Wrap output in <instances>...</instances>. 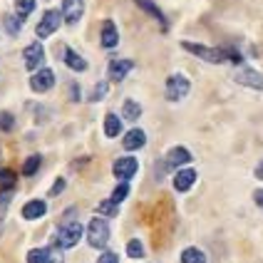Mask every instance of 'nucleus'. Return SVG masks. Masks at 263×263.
<instances>
[{
    "instance_id": "nucleus-28",
    "label": "nucleus",
    "mask_w": 263,
    "mask_h": 263,
    "mask_svg": "<svg viewBox=\"0 0 263 263\" xmlns=\"http://www.w3.org/2000/svg\"><path fill=\"white\" fill-rule=\"evenodd\" d=\"M97 211L100 214H104V216H117V204L109 199V201H102V204L97 206Z\"/></svg>"
},
{
    "instance_id": "nucleus-18",
    "label": "nucleus",
    "mask_w": 263,
    "mask_h": 263,
    "mask_svg": "<svg viewBox=\"0 0 263 263\" xmlns=\"http://www.w3.org/2000/svg\"><path fill=\"white\" fill-rule=\"evenodd\" d=\"M65 62H67V67L74 70V72H85V70H87V60H82L74 50H65Z\"/></svg>"
},
{
    "instance_id": "nucleus-23",
    "label": "nucleus",
    "mask_w": 263,
    "mask_h": 263,
    "mask_svg": "<svg viewBox=\"0 0 263 263\" xmlns=\"http://www.w3.org/2000/svg\"><path fill=\"white\" fill-rule=\"evenodd\" d=\"M127 256H129V258H142V256H144V246H142V241L132 238L129 243H127Z\"/></svg>"
},
{
    "instance_id": "nucleus-29",
    "label": "nucleus",
    "mask_w": 263,
    "mask_h": 263,
    "mask_svg": "<svg viewBox=\"0 0 263 263\" xmlns=\"http://www.w3.org/2000/svg\"><path fill=\"white\" fill-rule=\"evenodd\" d=\"M5 30H8L10 35H17V32H20V17L8 15V17H5Z\"/></svg>"
},
{
    "instance_id": "nucleus-31",
    "label": "nucleus",
    "mask_w": 263,
    "mask_h": 263,
    "mask_svg": "<svg viewBox=\"0 0 263 263\" xmlns=\"http://www.w3.org/2000/svg\"><path fill=\"white\" fill-rule=\"evenodd\" d=\"M104 95H107V82H97V87H95V92L89 95V100L97 102V100H102Z\"/></svg>"
},
{
    "instance_id": "nucleus-13",
    "label": "nucleus",
    "mask_w": 263,
    "mask_h": 263,
    "mask_svg": "<svg viewBox=\"0 0 263 263\" xmlns=\"http://www.w3.org/2000/svg\"><path fill=\"white\" fill-rule=\"evenodd\" d=\"M196 181V172L194 169H181L179 174L174 176V189L176 191H189Z\"/></svg>"
},
{
    "instance_id": "nucleus-11",
    "label": "nucleus",
    "mask_w": 263,
    "mask_h": 263,
    "mask_svg": "<svg viewBox=\"0 0 263 263\" xmlns=\"http://www.w3.org/2000/svg\"><path fill=\"white\" fill-rule=\"evenodd\" d=\"M191 161V152L186 146H174L169 154H166V169H176V166H184Z\"/></svg>"
},
{
    "instance_id": "nucleus-37",
    "label": "nucleus",
    "mask_w": 263,
    "mask_h": 263,
    "mask_svg": "<svg viewBox=\"0 0 263 263\" xmlns=\"http://www.w3.org/2000/svg\"><path fill=\"white\" fill-rule=\"evenodd\" d=\"M256 176H258V179H261V181H263V161H261V164H258V166H256Z\"/></svg>"
},
{
    "instance_id": "nucleus-33",
    "label": "nucleus",
    "mask_w": 263,
    "mask_h": 263,
    "mask_svg": "<svg viewBox=\"0 0 263 263\" xmlns=\"http://www.w3.org/2000/svg\"><path fill=\"white\" fill-rule=\"evenodd\" d=\"M97 263H119V258H117V253L107 251V253H102V256H100V261H97Z\"/></svg>"
},
{
    "instance_id": "nucleus-20",
    "label": "nucleus",
    "mask_w": 263,
    "mask_h": 263,
    "mask_svg": "<svg viewBox=\"0 0 263 263\" xmlns=\"http://www.w3.org/2000/svg\"><path fill=\"white\" fill-rule=\"evenodd\" d=\"M122 115L129 119V122H137V119H139V115H142V107L134 102V100H127V102H124V107H122Z\"/></svg>"
},
{
    "instance_id": "nucleus-19",
    "label": "nucleus",
    "mask_w": 263,
    "mask_h": 263,
    "mask_svg": "<svg viewBox=\"0 0 263 263\" xmlns=\"http://www.w3.org/2000/svg\"><path fill=\"white\" fill-rule=\"evenodd\" d=\"M119 132H122L119 117L117 115H107V117H104V134H107V137H117Z\"/></svg>"
},
{
    "instance_id": "nucleus-1",
    "label": "nucleus",
    "mask_w": 263,
    "mask_h": 263,
    "mask_svg": "<svg viewBox=\"0 0 263 263\" xmlns=\"http://www.w3.org/2000/svg\"><path fill=\"white\" fill-rule=\"evenodd\" d=\"M181 47L186 50V52H191V55H196V58L206 60V62H211V65H219V62H223L226 58H231L226 50H219V47H206V45H199V43H181Z\"/></svg>"
},
{
    "instance_id": "nucleus-5",
    "label": "nucleus",
    "mask_w": 263,
    "mask_h": 263,
    "mask_svg": "<svg viewBox=\"0 0 263 263\" xmlns=\"http://www.w3.org/2000/svg\"><path fill=\"white\" fill-rule=\"evenodd\" d=\"M60 23H62V13H58V10H47V13L43 15V20H40V25H37V37H50L52 32H58Z\"/></svg>"
},
{
    "instance_id": "nucleus-26",
    "label": "nucleus",
    "mask_w": 263,
    "mask_h": 263,
    "mask_svg": "<svg viewBox=\"0 0 263 263\" xmlns=\"http://www.w3.org/2000/svg\"><path fill=\"white\" fill-rule=\"evenodd\" d=\"M28 263H47V249H32L28 253Z\"/></svg>"
},
{
    "instance_id": "nucleus-12",
    "label": "nucleus",
    "mask_w": 263,
    "mask_h": 263,
    "mask_svg": "<svg viewBox=\"0 0 263 263\" xmlns=\"http://www.w3.org/2000/svg\"><path fill=\"white\" fill-rule=\"evenodd\" d=\"M129 70H132V60H115V62H109V80L112 82H122Z\"/></svg>"
},
{
    "instance_id": "nucleus-36",
    "label": "nucleus",
    "mask_w": 263,
    "mask_h": 263,
    "mask_svg": "<svg viewBox=\"0 0 263 263\" xmlns=\"http://www.w3.org/2000/svg\"><path fill=\"white\" fill-rule=\"evenodd\" d=\"M253 199H256V204H258V206L263 209V189H261V191H256V194H253Z\"/></svg>"
},
{
    "instance_id": "nucleus-7",
    "label": "nucleus",
    "mask_w": 263,
    "mask_h": 263,
    "mask_svg": "<svg viewBox=\"0 0 263 263\" xmlns=\"http://www.w3.org/2000/svg\"><path fill=\"white\" fill-rule=\"evenodd\" d=\"M52 85H55V72L47 70V67H43L40 72H35L30 77V87L35 89V92H47Z\"/></svg>"
},
{
    "instance_id": "nucleus-14",
    "label": "nucleus",
    "mask_w": 263,
    "mask_h": 263,
    "mask_svg": "<svg viewBox=\"0 0 263 263\" xmlns=\"http://www.w3.org/2000/svg\"><path fill=\"white\" fill-rule=\"evenodd\" d=\"M45 211H47V204L45 201H40V199H35V201H28V204L23 206V219H40V216H45Z\"/></svg>"
},
{
    "instance_id": "nucleus-30",
    "label": "nucleus",
    "mask_w": 263,
    "mask_h": 263,
    "mask_svg": "<svg viewBox=\"0 0 263 263\" xmlns=\"http://www.w3.org/2000/svg\"><path fill=\"white\" fill-rule=\"evenodd\" d=\"M127 194H129V184H119L117 189H115V194H112V201H115V204L124 201V199H127Z\"/></svg>"
},
{
    "instance_id": "nucleus-9",
    "label": "nucleus",
    "mask_w": 263,
    "mask_h": 263,
    "mask_svg": "<svg viewBox=\"0 0 263 263\" xmlns=\"http://www.w3.org/2000/svg\"><path fill=\"white\" fill-rule=\"evenodd\" d=\"M234 77H236L238 85H246V87H253V89H263V74L256 72V70H251V67L238 70Z\"/></svg>"
},
{
    "instance_id": "nucleus-32",
    "label": "nucleus",
    "mask_w": 263,
    "mask_h": 263,
    "mask_svg": "<svg viewBox=\"0 0 263 263\" xmlns=\"http://www.w3.org/2000/svg\"><path fill=\"white\" fill-rule=\"evenodd\" d=\"M8 201H10V191H5L0 196V229H3V216H5V209H8Z\"/></svg>"
},
{
    "instance_id": "nucleus-3",
    "label": "nucleus",
    "mask_w": 263,
    "mask_h": 263,
    "mask_svg": "<svg viewBox=\"0 0 263 263\" xmlns=\"http://www.w3.org/2000/svg\"><path fill=\"white\" fill-rule=\"evenodd\" d=\"M189 89H191V82L184 77V74H172V77L166 80L164 95H166L169 102H179V100H184V97L189 95Z\"/></svg>"
},
{
    "instance_id": "nucleus-2",
    "label": "nucleus",
    "mask_w": 263,
    "mask_h": 263,
    "mask_svg": "<svg viewBox=\"0 0 263 263\" xmlns=\"http://www.w3.org/2000/svg\"><path fill=\"white\" fill-rule=\"evenodd\" d=\"M80 238H82V223H77V221H65L58 229L60 249H72V246L80 243Z\"/></svg>"
},
{
    "instance_id": "nucleus-8",
    "label": "nucleus",
    "mask_w": 263,
    "mask_h": 263,
    "mask_svg": "<svg viewBox=\"0 0 263 263\" xmlns=\"http://www.w3.org/2000/svg\"><path fill=\"white\" fill-rule=\"evenodd\" d=\"M112 172H115V176H117L119 181H127V179H132V176L137 174V159H132V157H122V159L115 161Z\"/></svg>"
},
{
    "instance_id": "nucleus-6",
    "label": "nucleus",
    "mask_w": 263,
    "mask_h": 263,
    "mask_svg": "<svg viewBox=\"0 0 263 263\" xmlns=\"http://www.w3.org/2000/svg\"><path fill=\"white\" fill-rule=\"evenodd\" d=\"M85 13V0H62V17L67 25H77Z\"/></svg>"
},
{
    "instance_id": "nucleus-27",
    "label": "nucleus",
    "mask_w": 263,
    "mask_h": 263,
    "mask_svg": "<svg viewBox=\"0 0 263 263\" xmlns=\"http://www.w3.org/2000/svg\"><path fill=\"white\" fill-rule=\"evenodd\" d=\"M15 119L10 112H0V132H13Z\"/></svg>"
},
{
    "instance_id": "nucleus-21",
    "label": "nucleus",
    "mask_w": 263,
    "mask_h": 263,
    "mask_svg": "<svg viewBox=\"0 0 263 263\" xmlns=\"http://www.w3.org/2000/svg\"><path fill=\"white\" fill-rule=\"evenodd\" d=\"M15 10H17V17L25 20L32 10H35V0H15Z\"/></svg>"
},
{
    "instance_id": "nucleus-16",
    "label": "nucleus",
    "mask_w": 263,
    "mask_h": 263,
    "mask_svg": "<svg viewBox=\"0 0 263 263\" xmlns=\"http://www.w3.org/2000/svg\"><path fill=\"white\" fill-rule=\"evenodd\" d=\"M117 43H119V35H117L115 23H112V20H104V25H102V45L104 47H117Z\"/></svg>"
},
{
    "instance_id": "nucleus-35",
    "label": "nucleus",
    "mask_w": 263,
    "mask_h": 263,
    "mask_svg": "<svg viewBox=\"0 0 263 263\" xmlns=\"http://www.w3.org/2000/svg\"><path fill=\"white\" fill-rule=\"evenodd\" d=\"M70 97H72V100H80V87H77V85H70Z\"/></svg>"
},
{
    "instance_id": "nucleus-34",
    "label": "nucleus",
    "mask_w": 263,
    "mask_h": 263,
    "mask_svg": "<svg viewBox=\"0 0 263 263\" xmlns=\"http://www.w3.org/2000/svg\"><path fill=\"white\" fill-rule=\"evenodd\" d=\"M62 189H65V179H58V181H55V186L50 189V196H58V194H62Z\"/></svg>"
},
{
    "instance_id": "nucleus-24",
    "label": "nucleus",
    "mask_w": 263,
    "mask_h": 263,
    "mask_svg": "<svg viewBox=\"0 0 263 263\" xmlns=\"http://www.w3.org/2000/svg\"><path fill=\"white\" fill-rule=\"evenodd\" d=\"M40 157H37V154H32V157H28V161H25V166H23V174L25 176H32L35 174V172H37V169H40Z\"/></svg>"
},
{
    "instance_id": "nucleus-10",
    "label": "nucleus",
    "mask_w": 263,
    "mask_h": 263,
    "mask_svg": "<svg viewBox=\"0 0 263 263\" xmlns=\"http://www.w3.org/2000/svg\"><path fill=\"white\" fill-rule=\"evenodd\" d=\"M43 60H45V50L40 43H32L25 47V67H28L30 72L37 70V67L43 65Z\"/></svg>"
},
{
    "instance_id": "nucleus-15",
    "label": "nucleus",
    "mask_w": 263,
    "mask_h": 263,
    "mask_svg": "<svg viewBox=\"0 0 263 263\" xmlns=\"http://www.w3.org/2000/svg\"><path fill=\"white\" fill-rule=\"evenodd\" d=\"M144 142H146V134L142 129H132V132H127V137H124V149L127 152H134V149H139V146H144Z\"/></svg>"
},
{
    "instance_id": "nucleus-25",
    "label": "nucleus",
    "mask_w": 263,
    "mask_h": 263,
    "mask_svg": "<svg viewBox=\"0 0 263 263\" xmlns=\"http://www.w3.org/2000/svg\"><path fill=\"white\" fill-rule=\"evenodd\" d=\"M13 184H15V172L0 169V186H3V189H13Z\"/></svg>"
},
{
    "instance_id": "nucleus-22",
    "label": "nucleus",
    "mask_w": 263,
    "mask_h": 263,
    "mask_svg": "<svg viewBox=\"0 0 263 263\" xmlns=\"http://www.w3.org/2000/svg\"><path fill=\"white\" fill-rule=\"evenodd\" d=\"M181 263H206V256L199 249H186L181 253Z\"/></svg>"
},
{
    "instance_id": "nucleus-4",
    "label": "nucleus",
    "mask_w": 263,
    "mask_h": 263,
    "mask_svg": "<svg viewBox=\"0 0 263 263\" xmlns=\"http://www.w3.org/2000/svg\"><path fill=\"white\" fill-rule=\"evenodd\" d=\"M87 241L95 249H104L109 241V226L104 219H92L87 226Z\"/></svg>"
},
{
    "instance_id": "nucleus-17",
    "label": "nucleus",
    "mask_w": 263,
    "mask_h": 263,
    "mask_svg": "<svg viewBox=\"0 0 263 263\" xmlns=\"http://www.w3.org/2000/svg\"><path fill=\"white\" fill-rule=\"evenodd\" d=\"M137 5H139L142 10H146L152 17H157V20H159V25H161V30L169 28V25H166V17H164V13H161V10L154 5V3H152V0H137Z\"/></svg>"
}]
</instances>
